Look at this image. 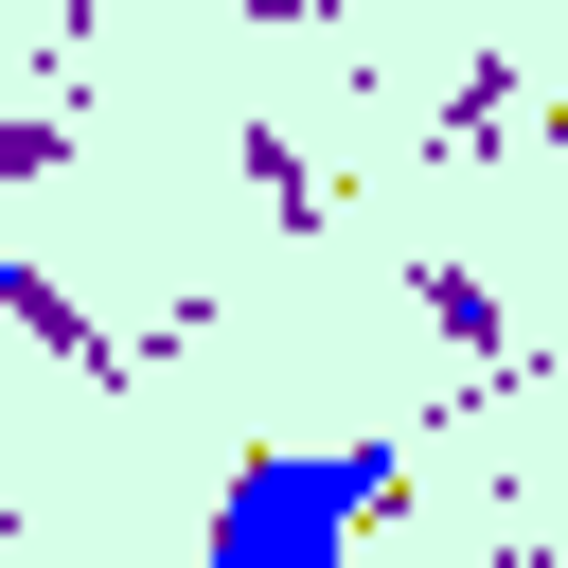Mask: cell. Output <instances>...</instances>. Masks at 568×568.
<instances>
[{"label":"cell","instance_id":"1","mask_svg":"<svg viewBox=\"0 0 568 568\" xmlns=\"http://www.w3.org/2000/svg\"><path fill=\"white\" fill-rule=\"evenodd\" d=\"M390 479H408L390 444H248L195 532H213V568H337V550L390 515Z\"/></svg>","mask_w":568,"mask_h":568}]
</instances>
